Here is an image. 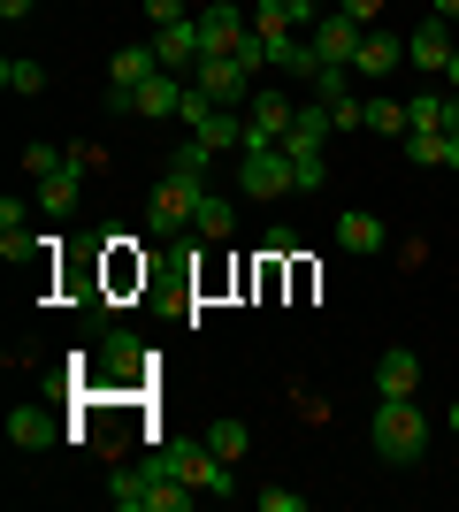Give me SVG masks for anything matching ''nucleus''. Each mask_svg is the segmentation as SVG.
<instances>
[{
    "label": "nucleus",
    "mask_w": 459,
    "mask_h": 512,
    "mask_svg": "<svg viewBox=\"0 0 459 512\" xmlns=\"http://www.w3.org/2000/svg\"><path fill=\"white\" fill-rule=\"evenodd\" d=\"M100 367H108L115 383H138V375H146V344H138V337H123V329H115V337L100 344Z\"/></svg>",
    "instance_id": "nucleus-21"
},
{
    "label": "nucleus",
    "mask_w": 459,
    "mask_h": 512,
    "mask_svg": "<svg viewBox=\"0 0 459 512\" xmlns=\"http://www.w3.org/2000/svg\"><path fill=\"white\" fill-rule=\"evenodd\" d=\"M291 115H299V107H291L284 92H253V100H245V146H284Z\"/></svg>",
    "instance_id": "nucleus-9"
},
{
    "label": "nucleus",
    "mask_w": 459,
    "mask_h": 512,
    "mask_svg": "<svg viewBox=\"0 0 459 512\" xmlns=\"http://www.w3.org/2000/svg\"><path fill=\"white\" fill-rule=\"evenodd\" d=\"M169 169H176V176H199V184H207V169H215V146H207V138H184Z\"/></svg>",
    "instance_id": "nucleus-27"
},
{
    "label": "nucleus",
    "mask_w": 459,
    "mask_h": 512,
    "mask_svg": "<svg viewBox=\"0 0 459 512\" xmlns=\"http://www.w3.org/2000/svg\"><path fill=\"white\" fill-rule=\"evenodd\" d=\"M452 23L444 16H429L421 31H406V69H429V77H444V62H452Z\"/></svg>",
    "instance_id": "nucleus-11"
},
{
    "label": "nucleus",
    "mask_w": 459,
    "mask_h": 512,
    "mask_svg": "<svg viewBox=\"0 0 459 512\" xmlns=\"http://www.w3.org/2000/svg\"><path fill=\"white\" fill-rule=\"evenodd\" d=\"M85 184H92V176L77 169V161H62L54 176H39V214H54V222H62V214L77 207V192H85Z\"/></svg>",
    "instance_id": "nucleus-14"
},
{
    "label": "nucleus",
    "mask_w": 459,
    "mask_h": 512,
    "mask_svg": "<svg viewBox=\"0 0 459 512\" xmlns=\"http://www.w3.org/2000/svg\"><path fill=\"white\" fill-rule=\"evenodd\" d=\"M406 161L414 169H459V138L452 130H406Z\"/></svg>",
    "instance_id": "nucleus-15"
},
{
    "label": "nucleus",
    "mask_w": 459,
    "mask_h": 512,
    "mask_svg": "<svg viewBox=\"0 0 459 512\" xmlns=\"http://www.w3.org/2000/svg\"><path fill=\"white\" fill-rule=\"evenodd\" d=\"M146 77H161V54H153V39L146 46H123L108 62V115H138V85Z\"/></svg>",
    "instance_id": "nucleus-5"
},
{
    "label": "nucleus",
    "mask_w": 459,
    "mask_h": 512,
    "mask_svg": "<svg viewBox=\"0 0 459 512\" xmlns=\"http://www.w3.org/2000/svg\"><path fill=\"white\" fill-rule=\"evenodd\" d=\"M184 77H176V69H161V77H146V85H138V115H146V123H161V115H176V107H184Z\"/></svg>",
    "instance_id": "nucleus-16"
},
{
    "label": "nucleus",
    "mask_w": 459,
    "mask_h": 512,
    "mask_svg": "<svg viewBox=\"0 0 459 512\" xmlns=\"http://www.w3.org/2000/svg\"><path fill=\"white\" fill-rule=\"evenodd\" d=\"M238 192H245V199H284V192H299L291 153H284V146H245V153H238Z\"/></svg>",
    "instance_id": "nucleus-4"
},
{
    "label": "nucleus",
    "mask_w": 459,
    "mask_h": 512,
    "mask_svg": "<svg viewBox=\"0 0 459 512\" xmlns=\"http://www.w3.org/2000/svg\"><path fill=\"white\" fill-rule=\"evenodd\" d=\"M69 161H77V169H85V176H100V169H108V153H100V146H85V138H69Z\"/></svg>",
    "instance_id": "nucleus-32"
},
{
    "label": "nucleus",
    "mask_w": 459,
    "mask_h": 512,
    "mask_svg": "<svg viewBox=\"0 0 459 512\" xmlns=\"http://www.w3.org/2000/svg\"><path fill=\"white\" fill-rule=\"evenodd\" d=\"M192 230H199V237H215V245H222V237L238 230V207H230V199H215V192H207V199H199V214H192Z\"/></svg>",
    "instance_id": "nucleus-23"
},
{
    "label": "nucleus",
    "mask_w": 459,
    "mask_h": 512,
    "mask_svg": "<svg viewBox=\"0 0 459 512\" xmlns=\"http://www.w3.org/2000/svg\"><path fill=\"white\" fill-rule=\"evenodd\" d=\"M429 451V421H421L414 398H375V459L383 467H414Z\"/></svg>",
    "instance_id": "nucleus-1"
},
{
    "label": "nucleus",
    "mask_w": 459,
    "mask_h": 512,
    "mask_svg": "<svg viewBox=\"0 0 459 512\" xmlns=\"http://www.w3.org/2000/svg\"><path fill=\"white\" fill-rule=\"evenodd\" d=\"M337 8H345L352 23H375V16H383V0H337Z\"/></svg>",
    "instance_id": "nucleus-35"
},
{
    "label": "nucleus",
    "mask_w": 459,
    "mask_h": 512,
    "mask_svg": "<svg viewBox=\"0 0 459 512\" xmlns=\"http://www.w3.org/2000/svg\"><path fill=\"white\" fill-rule=\"evenodd\" d=\"M322 8H306V0H261L253 8V31H314Z\"/></svg>",
    "instance_id": "nucleus-20"
},
{
    "label": "nucleus",
    "mask_w": 459,
    "mask_h": 512,
    "mask_svg": "<svg viewBox=\"0 0 459 512\" xmlns=\"http://www.w3.org/2000/svg\"><path fill=\"white\" fill-rule=\"evenodd\" d=\"M306 8H322V0H306Z\"/></svg>",
    "instance_id": "nucleus-41"
},
{
    "label": "nucleus",
    "mask_w": 459,
    "mask_h": 512,
    "mask_svg": "<svg viewBox=\"0 0 459 512\" xmlns=\"http://www.w3.org/2000/svg\"><path fill=\"white\" fill-rule=\"evenodd\" d=\"M444 428H452V436H459V398H452V413H444Z\"/></svg>",
    "instance_id": "nucleus-40"
},
{
    "label": "nucleus",
    "mask_w": 459,
    "mask_h": 512,
    "mask_svg": "<svg viewBox=\"0 0 459 512\" xmlns=\"http://www.w3.org/2000/svg\"><path fill=\"white\" fill-rule=\"evenodd\" d=\"M291 176H299V192H322V184H329V161H322V153H306V161H291Z\"/></svg>",
    "instance_id": "nucleus-31"
},
{
    "label": "nucleus",
    "mask_w": 459,
    "mask_h": 512,
    "mask_svg": "<svg viewBox=\"0 0 459 512\" xmlns=\"http://www.w3.org/2000/svg\"><path fill=\"white\" fill-rule=\"evenodd\" d=\"M360 39H368V23H352L345 8H322L314 16V31H306V46H314V62H337V69H352V54H360Z\"/></svg>",
    "instance_id": "nucleus-6"
},
{
    "label": "nucleus",
    "mask_w": 459,
    "mask_h": 512,
    "mask_svg": "<svg viewBox=\"0 0 459 512\" xmlns=\"http://www.w3.org/2000/svg\"><path fill=\"white\" fill-rule=\"evenodd\" d=\"M153 54H161V69H199V23H161L153 31Z\"/></svg>",
    "instance_id": "nucleus-13"
},
{
    "label": "nucleus",
    "mask_w": 459,
    "mask_h": 512,
    "mask_svg": "<svg viewBox=\"0 0 459 512\" xmlns=\"http://www.w3.org/2000/svg\"><path fill=\"white\" fill-rule=\"evenodd\" d=\"M444 130L459 138V92H444Z\"/></svg>",
    "instance_id": "nucleus-37"
},
{
    "label": "nucleus",
    "mask_w": 459,
    "mask_h": 512,
    "mask_svg": "<svg viewBox=\"0 0 459 512\" xmlns=\"http://www.w3.org/2000/svg\"><path fill=\"white\" fill-rule=\"evenodd\" d=\"M322 107H329V130H368V100H360L352 85H345V92H329Z\"/></svg>",
    "instance_id": "nucleus-24"
},
{
    "label": "nucleus",
    "mask_w": 459,
    "mask_h": 512,
    "mask_svg": "<svg viewBox=\"0 0 459 512\" xmlns=\"http://www.w3.org/2000/svg\"><path fill=\"white\" fill-rule=\"evenodd\" d=\"M169 474H184L199 497H238V474H230V459H222L207 436H184V444H169V451H153Z\"/></svg>",
    "instance_id": "nucleus-2"
},
{
    "label": "nucleus",
    "mask_w": 459,
    "mask_h": 512,
    "mask_svg": "<svg viewBox=\"0 0 459 512\" xmlns=\"http://www.w3.org/2000/svg\"><path fill=\"white\" fill-rule=\"evenodd\" d=\"M199 199H207V184L199 176H161L153 184V199H146V230L153 237H176V230H192V214H199Z\"/></svg>",
    "instance_id": "nucleus-3"
},
{
    "label": "nucleus",
    "mask_w": 459,
    "mask_h": 512,
    "mask_svg": "<svg viewBox=\"0 0 459 512\" xmlns=\"http://www.w3.org/2000/svg\"><path fill=\"white\" fill-rule=\"evenodd\" d=\"M54 436H62V428H54L46 406H16V413H8V444H16V451H46Z\"/></svg>",
    "instance_id": "nucleus-18"
},
{
    "label": "nucleus",
    "mask_w": 459,
    "mask_h": 512,
    "mask_svg": "<svg viewBox=\"0 0 459 512\" xmlns=\"http://www.w3.org/2000/svg\"><path fill=\"white\" fill-rule=\"evenodd\" d=\"M391 69H406V39L398 31H383V23H368V39H360V54H352V77H391Z\"/></svg>",
    "instance_id": "nucleus-10"
},
{
    "label": "nucleus",
    "mask_w": 459,
    "mask_h": 512,
    "mask_svg": "<svg viewBox=\"0 0 459 512\" xmlns=\"http://www.w3.org/2000/svg\"><path fill=\"white\" fill-rule=\"evenodd\" d=\"M207 444H215L222 459L238 467V459H245V444H253V428H245V421H215V428H207Z\"/></svg>",
    "instance_id": "nucleus-28"
},
{
    "label": "nucleus",
    "mask_w": 459,
    "mask_h": 512,
    "mask_svg": "<svg viewBox=\"0 0 459 512\" xmlns=\"http://www.w3.org/2000/svg\"><path fill=\"white\" fill-rule=\"evenodd\" d=\"M62 161H69L62 146H23V176H54Z\"/></svg>",
    "instance_id": "nucleus-30"
},
{
    "label": "nucleus",
    "mask_w": 459,
    "mask_h": 512,
    "mask_svg": "<svg viewBox=\"0 0 459 512\" xmlns=\"http://www.w3.org/2000/svg\"><path fill=\"white\" fill-rule=\"evenodd\" d=\"M192 23H199V54H238V46L253 39V23H245L238 0H207Z\"/></svg>",
    "instance_id": "nucleus-7"
},
{
    "label": "nucleus",
    "mask_w": 459,
    "mask_h": 512,
    "mask_svg": "<svg viewBox=\"0 0 459 512\" xmlns=\"http://www.w3.org/2000/svg\"><path fill=\"white\" fill-rule=\"evenodd\" d=\"M146 23L161 31V23H184V0H146Z\"/></svg>",
    "instance_id": "nucleus-34"
},
{
    "label": "nucleus",
    "mask_w": 459,
    "mask_h": 512,
    "mask_svg": "<svg viewBox=\"0 0 459 512\" xmlns=\"http://www.w3.org/2000/svg\"><path fill=\"white\" fill-rule=\"evenodd\" d=\"M261 512H306L299 490H261Z\"/></svg>",
    "instance_id": "nucleus-33"
},
{
    "label": "nucleus",
    "mask_w": 459,
    "mask_h": 512,
    "mask_svg": "<svg viewBox=\"0 0 459 512\" xmlns=\"http://www.w3.org/2000/svg\"><path fill=\"white\" fill-rule=\"evenodd\" d=\"M322 138H329V107L314 100V107H299V115H291L284 153H291V161H306V153H322Z\"/></svg>",
    "instance_id": "nucleus-17"
},
{
    "label": "nucleus",
    "mask_w": 459,
    "mask_h": 512,
    "mask_svg": "<svg viewBox=\"0 0 459 512\" xmlns=\"http://www.w3.org/2000/svg\"><path fill=\"white\" fill-rule=\"evenodd\" d=\"M414 390H421V360L406 344H391V352L375 360V398H414Z\"/></svg>",
    "instance_id": "nucleus-12"
},
{
    "label": "nucleus",
    "mask_w": 459,
    "mask_h": 512,
    "mask_svg": "<svg viewBox=\"0 0 459 512\" xmlns=\"http://www.w3.org/2000/svg\"><path fill=\"white\" fill-rule=\"evenodd\" d=\"M0 85L16 92V100H39V92H46V69L39 62H0Z\"/></svg>",
    "instance_id": "nucleus-26"
},
{
    "label": "nucleus",
    "mask_w": 459,
    "mask_h": 512,
    "mask_svg": "<svg viewBox=\"0 0 459 512\" xmlns=\"http://www.w3.org/2000/svg\"><path fill=\"white\" fill-rule=\"evenodd\" d=\"M146 482H153L146 459H138V467H123V474L108 482V505H115V512H146Z\"/></svg>",
    "instance_id": "nucleus-22"
},
{
    "label": "nucleus",
    "mask_w": 459,
    "mask_h": 512,
    "mask_svg": "<svg viewBox=\"0 0 459 512\" xmlns=\"http://www.w3.org/2000/svg\"><path fill=\"white\" fill-rule=\"evenodd\" d=\"M406 130H444V92H414L406 100Z\"/></svg>",
    "instance_id": "nucleus-29"
},
{
    "label": "nucleus",
    "mask_w": 459,
    "mask_h": 512,
    "mask_svg": "<svg viewBox=\"0 0 459 512\" xmlns=\"http://www.w3.org/2000/svg\"><path fill=\"white\" fill-rule=\"evenodd\" d=\"M337 245H345V253H383V222H375L368 207H345L337 214Z\"/></svg>",
    "instance_id": "nucleus-19"
},
{
    "label": "nucleus",
    "mask_w": 459,
    "mask_h": 512,
    "mask_svg": "<svg viewBox=\"0 0 459 512\" xmlns=\"http://www.w3.org/2000/svg\"><path fill=\"white\" fill-rule=\"evenodd\" d=\"M437 16H444V23H459V0H437Z\"/></svg>",
    "instance_id": "nucleus-39"
},
{
    "label": "nucleus",
    "mask_w": 459,
    "mask_h": 512,
    "mask_svg": "<svg viewBox=\"0 0 459 512\" xmlns=\"http://www.w3.org/2000/svg\"><path fill=\"white\" fill-rule=\"evenodd\" d=\"M192 85L207 92V100H222V107H238L245 92L261 85V77H253V69H245L238 54H199V69H192Z\"/></svg>",
    "instance_id": "nucleus-8"
},
{
    "label": "nucleus",
    "mask_w": 459,
    "mask_h": 512,
    "mask_svg": "<svg viewBox=\"0 0 459 512\" xmlns=\"http://www.w3.org/2000/svg\"><path fill=\"white\" fill-rule=\"evenodd\" d=\"M31 8H39V0H0V16H8V23H23Z\"/></svg>",
    "instance_id": "nucleus-36"
},
{
    "label": "nucleus",
    "mask_w": 459,
    "mask_h": 512,
    "mask_svg": "<svg viewBox=\"0 0 459 512\" xmlns=\"http://www.w3.org/2000/svg\"><path fill=\"white\" fill-rule=\"evenodd\" d=\"M368 130H383V138H406V100H391V92H368Z\"/></svg>",
    "instance_id": "nucleus-25"
},
{
    "label": "nucleus",
    "mask_w": 459,
    "mask_h": 512,
    "mask_svg": "<svg viewBox=\"0 0 459 512\" xmlns=\"http://www.w3.org/2000/svg\"><path fill=\"white\" fill-rule=\"evenodd\" d=\"M444 92H459V46H452V62H444Z\"/></svg>",
    "instance_id": "nucleus-38"
}]
</instances>
